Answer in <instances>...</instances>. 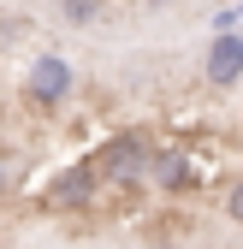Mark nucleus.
<instances>
[{
  "mask_svg": "<svg viewBox=\"0 0 243 249\" xmlns=\"http://www.w3.org/2000/svg\"><path fill=\"white\" fill-rule=\"evenodd\" d=\"M0 196H6V166H0Z\"/></svg>",
  "mask_w": 243,
  "mask_h": 249,
  "instance_id": "0eeeda50",
  "label": "nucleus"
},
{
  "mask_svg": "<svg viewBox=\"0 0 243 249\" xmlns=\"http://www.w3.org/2000/svg\"><path fill=\"white\" fill-rule=\"evenodd\" d=\"M148 166L160 184H184V154H148Z\"/></svg>",
  "mask_w": 243,
  "mask_h": 249,
  "instance_id": "39448f33",
  "label": "nucleus"
},
{
  "mask_svg": "<svg viewBox=\"0 0 243 249\" xmlns=\"http://www.w3.org/2000/svg\"><path fill=\"white\" fill-rule=\"evenodd\" d=\"M71 83H77V71L66 66V59L42 53V59H30V71H24V101L30 107H59L71 95Z\"/></svg>",
  "mask_w": 243,
  "mask_h": 249,
  "instance_id": "f257e3e1",
  "label": "nucleus"
},
{
  "mask_svg": "<svg viewBox=\"0 0 243 249\" xmlns=\"http://www.w3.org/2000/svg\"><path fill=\"white\" fill-rule=\"evenodd\" d=\"M148 154H155V148H148L142 137H119L101 166H107V178H142L148 172Z\"/></svg>",
  "mask_w": 243,
  "mask_h": 249,
  "instance_id": "7ed1b4c3",
  "label": "nucleus"
},
{
  "mask_svg": "<svg viewBox=\"0 0 243 249\" xmlns=\"http://www.w3.org/2000/svg\"><path fill=\"white\" fill-rule=\"evenodd\" d=\"M59 12H66V24H71V30H89V24H101L107 0H59Z\"/></svg>",
  "mask_w": 243,
  "mask_h": 249,
  "instance_id": "20e7f679",
  "label": "nucleus"
},
{
  "mask_svg": "<svg viewBox=\"0 0 243 249\" xmlns=\"http://www.w3.org/2000/svg\"><path fill=\"white\" fill-rule=\"evenodd\" d=\"M226 220L243 226V178H231V190H226Z\"/></svg>",
  "mask_w": 243,
  "mask_h": 249,
  "instance_id": "423d86ee",
  "label": "nucleus"
},
{
  "mask_svg": "<svg viewBox=\"0 0 243 249\" xmlns=\"http://www.w3.org/2000/svg\"><path fill=\"white\" fill-rule=\"evenodd\" d=\"M202 77L214 83V89H231L243 77V36H214V48H208V66Z\"/></svg>",
  "mask_w": 243,
  "mask_h": 249,
  "instance_id": "f03ea898",
  "label": "nucleus"
}]
</instances>
